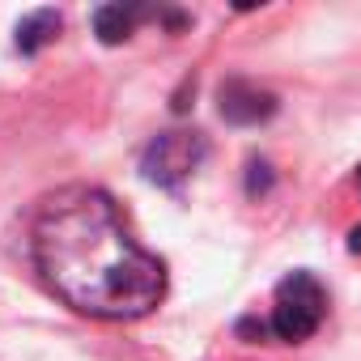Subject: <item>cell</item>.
Here are the masks:
<instances>
[{
  "mask_svg": "<svg viewBox=\"0 0 361 361\" xmlns=\"http://www.w3.org/2000/svg\"><path fill=\"white\" fill-rule=\"evenodd\" d=\"M30 247L51 293L90 319H140L166 298L161 259L128 234L102 188L47 196Z\"/></svg>",
  "mask_w": 361,
  "mask_h": 361,
  "instance_id": "6da1fadb",
  "label": "cell"
},
{
  "mask_svg": "<svg viewBox=\"0 0 361 361\" xmlns=\"http://www.w3.org/2000/svg\"><path fill=\"white\" fill-rule=\"evenodd\" d=\"M327 314V293L323 285L310 276V272H289L281 285H276V298H272V314H268V331L285 344H302L319 331Z\"/></svg>",
  "mask_w": 361,
  "mask_h": 361,
  "instance_id": "7a4b0ae2",
  "label": "cell"
},
{
  "mask_svg": "<svg viewBox=\"0 0 361 361\" xmlns=\"http://www.w3.org/2000/svg\"><path fill=\"white\" fill-rule=\"evenodd\" d=\"M204 153H209V145H204L200 132H161V136L149 140V149L140 157V170L157 188H178L204 161Z\"/></svg>",
  "mask_w": 361,
  "mask_h": 361,
  "instance_id": "3957f363",
  "label": "cell"
},
{
  "mask_svg": "<svg viewBox=\"0 0 361 361\" xmlns=\"http://www.w3.org/2000/svg\"><path fill=\"white\" fill-rule=\"evenodd\" d=\"M217 98H221V119H230V123H264L276 115V98L243 77L226 81Z\"/></svg>",
  "mask_w": 361,
  "mask_h": 361,
  "instance_id": "277c9868",
  "label": "cell"
},
{
  "mask_svg": "<svg viewBox=\"0 0 361 361\" xmlns=\"http://www.w3.org/2000/svg\"><path fill=\"white\" fill-rule=\"evenodd\" d=\"M56 35H60V13H56V9H35V13H26V18L18 22V51H22V56H35V51H43Z\"/></svg>",
  "mask_w": 361,
  "mask_h": 361,
  "instance_id": "5b68a950",
  "label": "cell"
},
{
  "mask_svg": "<svg viewBox=\"0 0 361 361\" xmlns=\"http://www.w3.org/2000/svg\"><path fill=\"white\" fill-rule=\"evenodd\" d=\"M136 22H140V9H132V5H102V9H94V35H98L106 47L132 39Z\"/></svg>",
  "mask_w": 361,
  "mask_h": 361,
  "instance_id": "8992f818",
  "label": "cell"
},
{
  "mask_svg": "<svg viewBox=\"0 0 361 361\" xmlns=\"http://www.w3.org/2000/svg\"><path fill=\"white\" fill-rule=\"evenodd\" d=\"M348 251H357V255H361V226H357V230L348 234Z\"/></svg>",
  "mask_w": 361,
  "mask_h": 361,
  "instance_id": "52a82bcc",
  "label": "cell"
},
{
  "mask_svg": "<svg viewBox=\"0 0 361 361\" xmlns=\"http://www.w3.org/2000/svg\"><path fill=\"white\" fill-rule=\"evenodd\" d=\"M357 188H361V166H357Z\"/></svg>",
  "mask_w": 361,
  "mask_h": 361,
  "instance_id": "ba28073f",
  "label": "cell"
}]
</instances>
